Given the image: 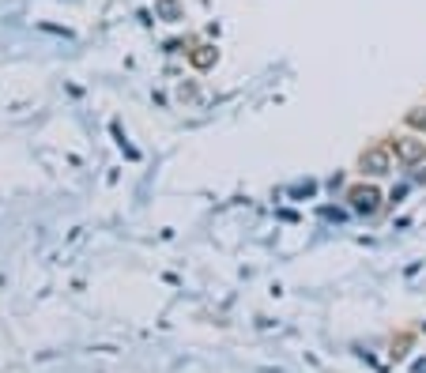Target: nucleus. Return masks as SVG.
Returning a JSON list of instances; mask_svg holds the SVG:
<instances>
[{"label":"nucleus","instance_id":"3","mask_svg":"<svg viewBox=\"0 0 426 373\" xmlns=\"http://www.w3.org/2000/svg\"><path fill=\"white\" fill-rule=\"evenodd\" d=\"M348 200H351V211H358V215H374V211L381 208L377 185H355V189L348 193Z\"/></svg>","mask_w":426,"mask_h":373},{"label":"nucleus","instance_id":"5","mask_svg":"<svg viewBox=\"0 0 426 373\" xmlns=\"http://www.w3.org/2000/svg\"><path fill=\"white\" fill-rule=\"evenodd\" d=\"M193 61L201 64V68H208V64L215 61V49H211V46H201V53H193Z\"/></svg>","mask_w":426,"mask_h":373},{"label":"nucleus","instance_id":"1","mask_svg":"<svg viewBox=\"0 0 426 373\" xmlns=\"http://www.w3.org/2000/svg\"><path fill=\"white\" fill-rule=\"evenodd\" d=\"M389 148H392V155H396V163L419 166L422 158H426V136H419V132H404V136H396Z\"/></svg>","mask_w":426,"mask_h":373},{"label":"nucleus","instance_id":"4","mask_svg":"<svg viewBox=\"0 0 426 373\" xmlns=\"http://www.w3.org/2000/svg\"><path fill=\"white\" fill-rule=\"evenodd\" d=\"M407 128H415V132H422L426 136V106H415V110H407Z\"/></svg>","mask_w":426,"mask_h":373},{"label":"nucleus","instance_id":"2","mask_svg":"<svg viewBox=\"0 0 426 373\" xmlns=\"http://www.w3.org/2000/svg\"><path fill=\"white\" fill-rule=\"evenodd\" d=\"M392 163H396L392 148H366L362 158H358V170L366 178H385V174H392Z\"/></svg>","mask_w":426,"mask_h":373}]
</instances>
